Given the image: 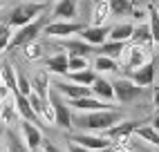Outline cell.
I'll list each match as a JSON object with an SVG mask.
<instances>
[{"label": "cell", "mask_w": 159, "mask_h": 152, "mask_svg": "<svg viewBox=\"0 0 159 152\" xmlns=\"http://www.w3.org/2000/svg\"><path fill=\"white\" fill-rule=\"evenodd\" d=\"M121 121L119 110H99V112H85L76 118V125L83 130H97V132H105L108 127L116 125Z\"/></svg>", "instance_id": "cell-1"}, {"label": "cell", "mask_w": 159, "mask_h": 152, "mask_svg": "<svg viewBox=\"0 0 159 152\" xmlns=\"http://www.w3.org/2000/svg\"><path fill=\"white\" fill-rule=\"evenodd\" d=\"M47 9L45 2H20L18 7H14L11 11H9L7 16V27H23L27 23H31V20H36L40 14H43Z\"/></svg>", "instance_id": "cell-2"}, {"label": "cell", "mask_w": 159, "mask_h": 152, "mask_svg": "<svg viewBox=\"0 0 159 152\" xmlns=\"http://www.w3.org/2000/svg\"><path fill=\"white\" fill-rule=\"evenodd\" d=\"M43 27H45V16H38L36 20H31V23L18 27V31L11 34V38H9L7 49H16V47H23V45H27V42L36 40L38 34L43 31Z\"/></svg>", "instance_id": "cell-3"}, {"label": "cell", "mask_w": 159, "mask_h": 152, "mask_svg": "<svg viewBox=\"0 0 159 152\" xmlns=\"http://www.w3.org/2000/svg\"><path fill=\"white\" fill-rule=\"evenodd\" d=\"M47 103L52 105V112H54V123L58 127H63V130H70L74 125V121H72V112L67 107V101L63 99L58 92H49L47 94Z\"/></svg>", "instance_id": "cell-4"}, {"label": "cell", "mask_w": 159, "mask_h": 152, "mask_svg": "<svg viewBox=\"0 0 159 152\" xmlns=\"http://www.w3.org/2000/svg\"><path fill=\"white\" fill-rule=\"evenodd\" d=\"M143 121H119L116 125L105 130V139H110V143H119V145H128L130 134H134V130L139 127Z\"/></svg>", "instance_id": "cell-5"}, {"label": "cell", "mask_w": 159, "mask_h": 152, "mask_svg": "<svg viewBox=\"0 0 159 152\" xmlns=\"http://www.w3.org/2000/svg\"><path fill=\"white\" fill-rule=\"evenodd\" d=\"M112 90H114V101H119V103H132L134 99H139V96L143 94V87L134 85L128 78L114 81L112 83Z\"/></svg>", "instance_id": "cell-6"}, {"label": "cell", "mask_w": 159, "mask_h": 152, "mask_svg": "<svg viewBox=\"0 0 159 152\" xmlns=\"http://www.w3.org/2000/svg\"><path fill=\"white\" fill-rule=\"evenodd\" d=\"M83 27H85L83 23H74V20H54L45 25V34L54 38H70L74 34H81Z\"/></svg>", "instance_id": "cell-7"}, {"label": "cell", "mask_w": 159, "mask_h": 152, "mask_svg": "<svg viewBox=\"0 0 159 152\" xmlns=\"http://www.w3.org/2000/svg\"><path fill=\"white\" fill-rule=\"evenodd\" d=\"M155 69H157L155 60H148L137 69H128L125 72V78L132 81L134 85H139V87H148V85H152V81H155Z\"/></svg>", "instance_id": "cell-8"}, {"label": "cell", "mask_w": 159, "mask_h": 152, "mask_svg": "<svg viewBox=\"0 0 159 152\" xmlns=\"http://www.w3.org/2000/svg\"><path fill=\"white\" fill-rule=\"evenodd\" d=\"M108 34H110L108 25H85L81 29V40L92 45V47H99L108 40Z\"/></svg>", "instance_id": "cell-9"}, {"label": "cell", "mask_w": 159, "mask_h": 152, "mask_svg": "<svg viewBox=\"0 0 159 152\" xmlns=\"http://www.w3.org/2000/svg\"><path fill=\"white\" fill-rule=\"evenodd\" d=\"M70 141L72 143H76L81 148H85L90 152H99L103 148H110V139H105V136H94V134H70Z\"/></svg>", "instance_id": "cell-10"}, {"label": "cell", "mask_w": 159, "mask_h": 152, "mask_svg": "<svg viewBox=\"0 0 159 152\" xmlns=\"http://www.w3.org/2000/svg\"><path fill=\"white\" fill-rule=\"evenodd\" d=\"M67 107L76 112H99V110H116L114 105L110 103H103L94 96H83V99H74V101H67Z\"/></svg>", "instance_id": "cell-11"}, {"label": "cell", "mask_w": 159, "mask_h": 152, "mask_svg": "<svg viewBox=\"0 0 159 152\" xmlns=\"http://www.w3.org/2000/svg\"><path fill=\"white\" fill-rule=\"evenodd\" d=\"M52 87H56L54 92H58L61 96H67V101H74V99H83V96H90V87H81V85H74L70 81H58L54 83Z\"/></svg>", "instance_id": "cell-12"}, {"label": "cell", "mask_w": 159, "mask_h": 152, "mask_svg": "<svg viewBox=\"0 0 159 152\" xmlns=\"http://www.w3.org/2000/svg\"><path fill=\"white\" fill-rule=\"evenodd\" d=\"M90 92L94 94V99H99V101H105V103L114 101L112 83H110L108 78H103V76H97V78H94V83L90 85Z\"/></svg>", "instance_id": "cell-13"}, {"label": "cell", "mask_w": 159, "mask_h": 152, "mask_svg": "<svg viewBox=\"0 0 159 152\" xmlns=\"http://www.w3.org/2000/svg\"><path fill=\"white\" fill-rule=\"evenodd\" d=\"M61 49H65L67 56H79V58H88L90 54H94L92 45H88L83 40H74V38H65L61 42Z\"/></svg>", "instance_id": "cell-14"}, {"label": "cell", "mask_w": 159, "mask_h": 152, "mask_svg": "<svg viewBox=\"0 0 159 152\" xmlns=\"http://www.w3.org/2000/svg\"><path fill=\"white\" fill-rule=\"evenodd\" d=\"M20 130H23L27 150H38L40 143H43V134H40V130L34 123H29V121H20Z\"/></svg>", "instance_id": "cell-15"}, {"label": "cell", "mask_w": 159, "mask_h": 152, "mask_svg": "<svg viewBox=\"0 0 159 152\" xmlns=\"http://www.w3.org/2000/svg\"><path fill=\"white\" fill-rule=\"evenodd\" d=\"M123 49H125V42H116V40H105L103 45H99V47H94V54L97 56H108V58H119L121 54H123Z\"/></svg>", "instance_id": "cell-16"}, {"label": "cell", "mask_w": 159, "mask_h": 152, "mask_svg": "<svg viewBox=\"0 0 159 152\" xmlns=\"http://www.w3.org/2000/svg\"><path fill=\"white\" fill-rule=\"evenodd\" d=\"M14 99H16V110H18L20 116H23V121H29V123H38V121H40V118L34 114V110H31V105H29V99H27V96L14 92Z\"/></svg>", "instance_id": "cell-17"}, {"label": "cell", "mask_w": 159, "mask_h": 152, "mask_svg": "<svg viewBox=\"0 0 159 152\" xmlns=\"http://www.w3.org/2000/svg\"><path fill=\"white\" fill-rule=\"evenodd\" d=\"M97 76L99 74L94 72V69H81V72H67L65 74V81H70L74 85H81V87H90Z\"/></svg>", "instance_id": "cell-18"}, {"label": "cell", "mask_w": 159, "mask_h": 152, "mask_svg": "<svg viewBox=\"0 0 159 152\" xmlns=\"http://www.w3.org/2000/svg\"><path fill=\"white\" fill-rule=\"evenodd\" d=\"M52 14L56 20H72L76 16V0H58Z\"/></svg>", "instance_id": "cell-19"}, {"label": "cell", "mask_w": 159, "mask_h": 152, "mask_svg": "<svg viewBox=\"0 0 159 152\" xmlns=\"http://www.w3.org/2000/svg\"><path fill=\"white\" fill-rule=\"evenodd\" d=\"M45 67H47L49 74H61V76H65V74H67V54L58 51V54H54V56L45 58Z\"/></svg>", "instance_id": "cell-20"}, {"label": "cell", "mask_w": 159, "mask_h": 152, "mask_svg": "<svg viewBox=\"0 0 159 152\" xmlns=\"http://www.w3.org/2000/svg\"><path fill=\"white\" fill-rule=\"evenodd\" d=\"M123 51L128 54V58H125V69H137V67H141L146 63V47L132 45L130 49H123Z\"/></svg>", "instance_id": "cell-21"}, {"label": "cell", "mask_w": 159, "mask_h": 152, "mask_svg": "<svg viewBox=\"0 0 159 152\" xmlns=\"http://www.w3.org/2000/svg\"><path fill=\"white\" fill-rule=\"evenodd\" d=\"M132 29H134V25H130V23H119V25L110 27L108 40H116V42H128V40L132 38Z\"/></svg>", "instance_id": "cell-22"}, {"label": "cell", "mask_w": 159, "mask_h": 152, "mask_svg": "<svg viewBox=\"0 0 159 152\" xmlns=\"http://www.w3.org/2000/svg\"><path fill=\"white\" fill-rule=\"evenodd\" d=\"M0 83L11 94L16 92V69L11 67V63H7V60L0 63Z\"/></svg>", "instance_id": "cell-23"}, {"label": "cell", "mask_w": 159, "mask_h": 152, "mask_svg": "<svg viewBox=\"0 0 159 152\" xmlns=\"http://www.w3.org/2000/svg\"><path fill=\"white\" fill-rule=\"evenodd\" d=\"M31 92L36 96H40L43 101H47V94H49V78H47V72H40L34 76L31 81Z\"/></svg>", "instance_id": "cell-24"}, {"label": "cell", "mask_w": 159, "mask_h": 152, "mask_svg": "<svg viewBox=\"0 0 159 152\" xmlns=\"http://www.w3.org/2000/svg\"><path fill=\"white\" fill-rule=\"evenodd\" d=\"M108 18H110V5H108V0L94 2V11H92V25H103Z\"/></svg>", "instance_id": "cell-25"}, {"label": "cell", "mask_w": 159, "mask_h": 152, "mask_svg": "<svg viewBox=\"0 0 159 152\" xmlns=\"http://www.w3.org/2000/svg\"><path fill=\"white\" fill-rule=\"evenodd\" d=\"M148 29H150V40L155 45H159V14L155 11V7H148Z\"/></svg>", "instance_id": "cell-26"}, {"label": "cell", "mask_w": 159, "mask_h": 152, "mask_svg": "<svg viewBox=\"0 0 159 152\" xmlns=\"http://www.w3.org/2000/svg\"><path fill=\"white\" fill-rule=\"evenodd\" d=\"M134 134L139 136L141 141H146V143H150V145L159 148V134L155 132V130H152L150 125H139V127L134 130Z\"/></svg>", "instance_id": "cell-27"}, {"label": "cell", "mask_w": 159, "mask_h": 152, "mask_svg": "<svg viewBox=\"0 0 159 152\" xmlns=\"http://www.w3.org/2000/svg\"><path fill=\"white\" fill-rule=\"evenodd\" d=\"M134 45H141V47H146V45H150V29H148V25H139V27H134L132 29V38H130Z\"/></svg>", "instance_id": "cell-28"}, {"label": "cell", "mask_w": 159, "mask_h": 152, "mask_svg": "<svg viewBox=\"0 0 159 152\" xmlns=\"http://www.w3.org/2000/svg\"><path fill=\"white\" fill-rule=\"evenodd\" d=\"M108 5H110V14H114V16H125V14L134 11L132 0H108Z\"/></svg>", "instance_id": "cell-29"}, {"label": "cell", "mask_w": 159, "mask_h": 152, "mask_svg": "<svg viewBox=\"0 0 159 152\" xmlns=\"http://www.w3.org/2000/svg\"><path fill=\"white\" fill-rule=\"evenodd\" d=\"M94 69L97 72H119V63L114 58H108V56H97L94 58Z\"/></svg>", "instance_id": "cell-30"}, {"label": "cell", "mask_w": 159, "mask_h": 152, "mask_svg": "<svg viewBox=\"0 0 159 152\" xmlns=\"http://www.w3.org/2000/svg\"><path fill=\"white\" fill-rule=\"evenodd\" d=\"M23 49H25V58L27 60H40V58H43V45L36 42V40L23 45Z\"/></svg>", "instance_id": "cell-31"}, {"label": "cell", "mask_w": 159, "mask_h": 152, "mask_svg": "<svg viewBox=\"0 0 159 152\" xmlns=\"http://www.w3.org/2000/svg\"><path fill=\"white\" fill-rule=\"evenodd\" d=\"M5 143H7V152H29L27 145H23V141L14 132H5Z\"/></svg>", "instance_id": "cell-32"}, {"label": "cell", "mask_w": 159, "mask_h": 152, "mask_svg": "<svg viewBox=\"0 0 159 152\" xmlns=\"http://www.w3.org/2000/svg\"><path fill=\"white\" fill-rule=\"evenodd\" d=\"M16 92L23 94V96H29L31 94V83H29V78L20 69H16Z\"/></svg>", "instance_id": "cell-33"}, {"label": "cell", "mask_w": 159, "mask_h": 152, "mask_svg": "<svg viewBox=\"0 0 159 152\" xmlns=\"http://www.w3.org/2000/svg\"><path fill=\"white\" fill-rule=\"evenodd\" d=\"M81 69H88V58L67 56V72H81Z\"/></svg>", "instance_id": "cell-34"}, {"label": "cell", "mask_w": 159, "mask_h": 152, "mask_svg": "<svg viewBox=\"0 0 159 152\" xmlns=\"http://www.w3.org/2000/svg\"><path fill=\"white\" fill-rule=\"evenodd\" d=\"M27 99H29V105H31V110H34V114L40 118V114H43V107H45V103H47V101H43V99H40V96H36L34 92H31Z\"/></svg>", "instance_id": "cell-35"}, {"label": "cell", "mask_w": 159, "mask_h": 152, "mask_svg": "<svg viewBox=\"0 0 159 152\" xmlns=\"http://www.w3.org/2000/svg\"><path fill=\"white\" fill-rule=\"evenodd\" d=\"M9 38H11V27H7L0 23V51H5L9 45Z\"/></svg>", "instance_id": "cell-36"}, {"label": "cell", "mask_w": 159, "mask_h": 152, "mask_svg": "<svg viewBox=\"0 0 159 152\" xmlns=\"http://www.w3.org/2000/svg\"><path fill=\"white\" fill-rule=\"evenodd\" d=\"M40 145H43V152H63V150H58L54 143H49V141H43Z\"/></svg>", "instance_id": "cell-37"}, {"label": "cell", "mask_w": 159, "mask_h": 152, "mask_svg": "<svg viewBox=\"0 0 159 152\" xmlns=\"http://www.w3.org/2000/svg\"><path fill=\"white\" fill-rule=\"evenodd\" d=\"M9 94H11V92H9L5 85L0 83V103H7V96H9Z\"/></svg>", "instance_id": "cell-38"}, {"label": "cell", "mask_w": 159, "mask_h": 152, "mask_svg": "<svg viewBox=\"0 0 159 152\" xmlns=\"http://www.w3.org/2000/svg\"><path fill=\"white\" fill-rule=\"evenodd\" d=\"M67 150H70V152H90V150H85V148H81V145H76V143H72V141H70Z\"/></svg>", "instance_id": "cell-39"}, {"label": "cell", "mask_w": 159, "mask_h": 152, "mask_svg": "<svg viewBox=\"0 0 159 152\" xmlns=\"http://www.w3.org/2000/svg\"><path fill=\"white\" fill-rule=\"evenodd\" d=\"M150 127H152V130H155V132L159 134V112L155 114V118H152V125H150Z\"/></svg>", "instance_id": "cell-40"}, {"label": "cell", "mask_w": 159, "mask_h": 152, "mask_svg": "<svg viewBox=\"0 0 159 152\" xmlns=\"http://www.w3.org/2000/svg\"><path fill=\"white\" fill-rule=\"evenodd\" d=\"M152 101H155L157 110H159V87H155V92H152Z\"/></svg>", "instance_id": "cell-41"}, {"label": "cell", "mask_w": 159, "mask_h": 152, "mask_svg": "<svg viewBox=\"0 0 159 152\" xmlns=\"http://www.w3.org/2000/svg\"><path fill=\"white\" fill-rule=\"evenodd\" d=\"M99 152H119V150H116V148H112V145H110V148H103V150H99Z\"/></svg>", "instance_id": "cell-42"}, {"label": "cell", "mask_w": 159, "mask_h": 152, "mask_svg": "<svg viewBox=\"0 0 159 152\" xmlns=\"http://www.w3.org/2000/svg\"><path fill=\"white\" fill-rule=\"evenodd\" d=\"M152 7H155V11H157V14H159V5H152Z\"/></svg>", "instance_id": "cell-43"}, {"label": "cell", "mask_w": 159, "mask_h": 152, "mask_svg": "<svg viewBox=\"0 0 159 152\" xmlns=\"http://www.w3.org/2000/svg\"><path fill=\"white\" fill-rule=\"evenodd\" d=\"M2 107H5V103H0V114H2Z\"/></svg>", "instance_id": "cell-44"}, {"label": "cell", "mask_w": 159, "mask_h": 152, "mask_svg": "<svg viewBox=\"0 0 159 152\" xmlns=\"http://www.w3.org/2000/svg\"><path fill=\"white\" fill-rule=\"evenodd\" d=\"M94 2H101V0H94Z\"/></svg>", "instance_id": "cell-45"}, {"label": "cell", "mask_w": 159, "mask_h": 152, "mask_svg": "<svg viewBox=\"0 0 159 152\" xmlns=\"http://www.w3.org/2000/svg\"><path fill=\"white\" fill-rule=\"evenodd\" d=\"M0 2H2V0H0Z\"/></svg>", "instance_id": "cell-46"}, {"label": "cell", "mask_w": 159, "mask_h": 152, "mask_svg": "<svg viewBox=\"0 0 159 152\" xmlns=\"http://www.w3.org/2000/svg\"><path fill=\"white\" fill-rule=\"evenodd\" d=\"M0 143H2V141H0Z\"/></svg>", "instance_id": "cell-47"}]
</instances>
